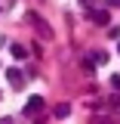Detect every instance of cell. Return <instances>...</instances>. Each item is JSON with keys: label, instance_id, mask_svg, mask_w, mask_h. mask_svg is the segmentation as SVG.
I'll use <instances>...</instances> for the list:
<instances>
[{"label": "cell", "instance_id": "1", "mask_svg": "<svg viewBox=\"0 0 120 124\" xmlns=\"http://www.w3.org/2000/svg\"><path fill=\"white\" fill-rule=\"evenodd\" d=\"M40 108H43V99L40 96H31L28 102H25V115H37Z\"/></svg>", "mask_w": 120, "mask_h": 124}, {"label": "cell", "instance_id": "7", "mask_svg": "<svg viewBox=\"0 0 120 124\" xmlns=\"http://www.w3.org/2000/svg\"><path fill=\"white\" fill-rule=\"evenodd\" d=\"M117 50H120V46H117Z\"/></svg>", "mask_w": 120, "mask_h": 124}, {"label": "cell", "instance_id": "6", "mask_svg": "<svg viewBox=\"0 0 120 124\" xmlns=\"http://www.w3.org/2000/svg\"><path fill=\"white\" fill-rule=\"evenodd\" d=\"M111 84H114V87L120 90V75H114V78H111Z\"/></svg>", "mask_w": 120, "mask_h": 124}, {"label": "cell", "instance_id": "2", "mask_svg": "<svg viewBox=\"0 0 120 124\" xmlns=\"http://www.w3.org/2000/svg\"><path fill=\"white\" fill-rule=\"evenodd\" d=\"M6 78H9V84H15V87L22 84V71H19V68H9V71H6Z\"/></svg>", "mask_w": 120, "mask_h": 124}, {"label": "cell", "instance_id": "4", "mask_svg": "<svg viewBox=\"0 0 120 124\" xmlns=\"http://www.w3.org/2000/svg\"><path fill=\"white\" fill-rule=\"evenodd\" d=\"M68 112H71V106L62 102V106H56V118H68Z\"/></svg>", "mask_w": 120, "mask_h": 124}, {"label": "cell", "instance_id": "3", "mask_svg": "<svg viewBox=\"0 0 120 124\" xmlns=\"http://www.w3.org/2000/svg\"><path fill=\"white\" fill-rule=\"evenodd\" d=\"M13 56H15V59H25V56H28V50H25L22 44H13Z\"/></svg>", "mask_w": 120, "mask_h": 124}, {"label": "cell", "instance_id": "5", "mask_svg": "<svg viewBox=\"0 0 120 124\" xmlns=\"http://www.w3.org/2000/svg\"><path fill=\"white\" fill-rule=\"evenodd\" d=\"M92 22H99V25H108V13H92Z\"/></svg>", "mask_w": 120, "mask_h": 124}]
</instances>
